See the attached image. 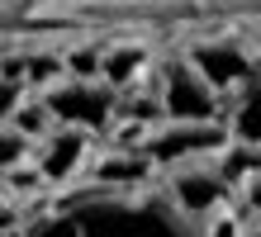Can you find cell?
<instances>
[{
    "label": "cell",
    "mask_w": 261,
    "mask_h": 237,
    "mask_svg": "<svg viewBox=\"0 0 261 237\" xmlns=\"http://www.w3.org/2000/svg\"><path fill=\"white\" fill-rule=\"evenodd\" d=\"M152 71H157V57H152L147 43L138 38H119V43H105V81L114 90H133L152 81Z\"/></svg>",
    "instance_id": "cell-9"
},
{
    "label": "cell",
    "mask_w": 261,
    "mask_h": 237,
    "mask_svg": "<svg viewBox=\"0 0 261 237\" xmlns=\"http://www.w3.org/2000/svg\"><path fill=\"white\" fill-rule=\"evenodd\" d=\"M152 90H157L166 119H223L228 114V100L204 81V76H199V67H195L186 52L157 57Z\"/></svg>",
    "instance_id": "cell-3"
},
{
    "label": "cell",
    "mask_w": 261,
    "mask_h": 237,
    "mask_svg": "<svg viewBox=\"0 0 261 237\" xmlns=\"http://www.w3.org/2000/svg\"><path fill=\"white\" fill-rule=\"evenodd\" d=\"M223 123H228V133H233V142L261 147V71H256L252 81L233 95V100H228Z\"/></svg>",
    "instance_id": "cell-10"
},
{
    "label": "cell",
    "mask_w": 261,
    "mask_h": 237,
    "mask_svg": "<svg viewBox=\"0 0 261 237\" xmlns=\"http://www.w3.org/2000/svg\"><path fill=\"white\" fill-rule=\"evenodd\" d=\"M38 95L48 100L57 128H81L90 138H110L124 109V90H114L110 81H86V76H62Z\"/></svg>",
    "instance_id": "cell-2"
},
{
    "label": "cell",
    "mask_w": 261,
    "mask_h": 237,
    "mask_svg": "<svg viewBox=\"0 0 261 237\" xmlns=\"http://www.w3.org/2000/svg\"><path fill=\"white\" fill-rule=\"evenodd\" d=\"M29 237H204L195 223L157 190H105V185H67Z\"/></svg>",
    "instance_id": "cell-1"
},
{
    "label": "cell",
    "mask_w": 261,
    "mask_h": 237,
    "mask_svg": "<svg viewBox=\"0 0 261 237\" xmlns=\"http://www.w3.org/2000/svg\"><path fill=\"white\" fill-rule=\"evenodd\" d=\"M95 138L81 133V128H53L48 138L38 142V156H34V166H38V176L48 180V190H67L76 180H86V166H90V156H95Z\"/></svg>",
    "instance_id": "cell-7"
},
{
    "label": "cell",
    "mask_w": 261,
    "mask_h": 237,
    "mask_svg": "<svg viewBox=\"0 0 261 237\" xmlns=\"http://www.w3.org/2000/svg\"><path fill=\"white\" fill-rule=\"evenodd\" d=\"M166 199H171L186 218L209 223V218H219L223 209H233L238 190H233V180L223 176L219 156H204V162H190V166L166 171Z\"/></svg>",
    "instance_id": "cell-5"
},
{
    "label": "cell",
    "mask_w": 261,
    "mask_h": 237,
    "mask_svg": "<svg viewBox=\"0 0 261 237\" xmlns=\"http://www.w3.org/2000/svg\"><path fill=\"white\" fill-rule=\"evenodd\" d=\"M157 176H162V166L143 147H114V142H105L86 166V180L105 190H147Z\"/></svg>",
    "instance_id": "cell-8"
},
{
    "label": "cell",
    "mask_w": 261,
    "mask_h": 237,
    "mask_svg": "<svg viewBox=\"0 0 261 237\" xmlns=\"http://www.w3.org/2000/svg\"><path fill=\"white\" fill-rule=\"evenodd\" d=\"M186 57L199 67V76L223 95V100H233V95L252 81L261 71V52L256 43L247 38H228V34H209V38H195L186 47Z\"/></svg>",
    "instance_id": "cell-6"
},
{
    "label": "cell",
    "mask_w": 261,
    "mask_h": 237,
    "mask_svg": "<svg viewBox=\"0 0 261 237\" xmlns=\"http://www.w3.org/2000/svg\"><path fill=\"white\" fill-rule=\"evenodd\" d=\"M228 142H233V133H228L223 119H162L157 128L147 133L143 152L162 166V176H166V171H176V166L219 156Z\"/></svg>",
    "instance_id": "cell-4"
},
{
    "label": "cell",
    "mask_w": 261,
    "mask_h": 237,
    "mask_svg": "<svg viewBox=\"0 0 261 237\" xmlns=\"http://www.w3.org/2000/svg\"><path fill=\"white\" fill-rule=\"evenodd\" d=\"M247 228H242V218H238V209H223L219 218H209L204 223V237H242Z\"/></svg>",
    "instance_id": "cell-11"
}]
</instances>
